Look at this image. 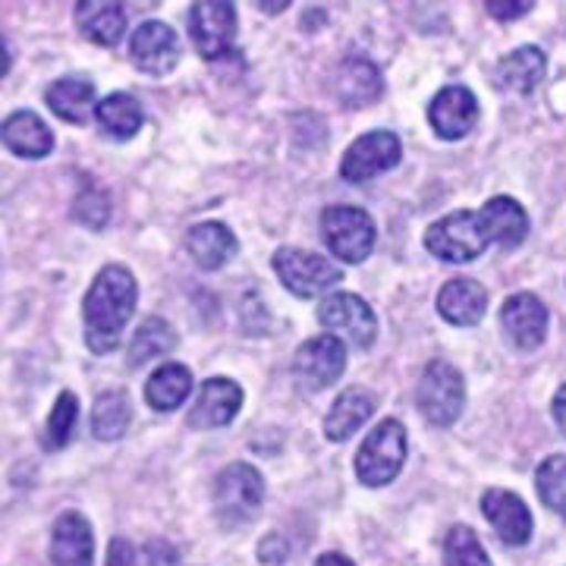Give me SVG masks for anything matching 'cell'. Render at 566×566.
<instances>
[{
    "mask_svg": "<svg viewBox=\"0 0 566 566\" xmlns=\"http://www.w3.org/2000/svg\"><path fill=\"white\" fill-rule=\"evenodd\" d=\"M139 300V286L129 268L107 264L92 281L82 300V324H85V344L92 353H111L120 346L123 331L133 318V308Z\"/></svg>",
    "mask_w": 566,
    "mask_h": 566,
    "instance_id": "6da1fadb",
    "label": "cell"
},
{
    "mask_svg": "<svg viewBox=\"0 0 566 566\" xmlns=\"http://www.w3.org/2000/svg\"><path fill=\"white\" fill-rule=\"evenodd\" d=\"M406 450H409V441H406L403 422L385 419L381 424H375L356 453V479L365 488L390 485L403 469Z\"/></svg>",
    "mask_w": 566,
    "mask_h": 566,
    "instance_id": "7a4b0ae2",
    "label": "cell"
},
{
    "mask_svg": "<svg viewBox=\"0 0 566 566\" xmlns=\"http://www.w3.org/2000/svg\"><path fill=\"white\" fill-rule=\"evenodd\" d=\"M416 406L424 422L434 428H450L460 419L465 406V381L457 365L447 359H431L424 365L419 387H416Z\"/></svg>",
    "mask_w": 566,
    "mask_h": 566,
    "instance_id": "3957f363",
    "label": "cell"
},
{
    "mask_svg": "<svg viewBox=\"0 0 566 566\" xmlns=\"http://www.w3.org/2000/svg\"><path fill=\"white\" fill-rule=\"evenodd\" d=\"M264 501V479L255 465L230 463L214 479V513L223 526H245L259 516Z\"/></svg>",
    "mask_w": 566,
    "mask_h": 566,
    "instance_id": "277c9868",
    "label": "cell"
},
{
    "mask_svg": "<svg viewBox=\"0 0 566 566\" xmlns=\"http://www.w3.org/2000/svg\"><path fill=\"white\" fill-rule=\"evenodd\" d=\"M271 264H274V274L281 277L283 286L300 300H315L344 281V271L331 259L308 252V249H296V245L277 249Z\"/></svg>",
    "mask_w": 566,
    "mask_h": 566,
    "instance_id": "5b68a950",
    "label": "cell"
},
{
    "mask_svg": "<svg viewBox=\"0 0 566 566\" xmlns=\"http://www.w3.org/2000/svg\"><path fill=\"white\" fill-rule=\"evenodd\" d=\"M488 233L479 211H453L441 221H434L424 233V249L450 264H465L479 259L488 249Z\"/></svg>",
    "mask_w": 566,
    "mask_h": 566,
    "instance_id": "8992f818",
    "label": "cell"
},
{
    "mask_svg": "<svg viewBox=\"0 0 566 566\" xmlns=\"http://www.w3.org/2000/svg\"><path fill=\"white\" fill-rule=\"evenodd\" d=\"M322 233L334 259L346 264H359L371 255L378 230L371 214L356 205H331L322 214Z\"/></svg>",
    "mask_w": 566,
    "mask_h": 566,
    "instance_id": "52a82bcc",
    "label": "cell"
},
{
    "mask_svg": "<svg viewBox=\"0 0 566 566\" xmlns=\"http://www.w3.org/2000/svg\"><path fill=\"white\" fill-rule=\"evenodd\" d=\"M189 35L205 61H221L237 44V7L227 0H199L189 10Z\"/></svg>",
    "mask_w": 566,
    "mask_h": 566,
    "instance_id": "ba28073f",
    "label": "cell"
},
{
    "mask_svg": "<svg viewBox=\"0 0 566 566\" xmlns=\"http://www.w3.org/2000/svg\"><path fill=\"white\" fill-rule=\"evenodd\" d=\"M318 322L334 337H346L356 349H368L378 337V318L356 293H331L318 305Z\"/></svg>",
    "mask_w": 566,
    "mask_h": 566,
    "instance_id": "9c48e42d",
    "label": "cell"
},
{
    "mask_svg": "<svg viewBox=\"0 0 566 566\" xmlns=\"http://www.w3.org/2000/svg\"><path fill=\"white\" fill-rule=\"evenodd\" d=\"M400 139L390 129H371L346 148L340 177L346 182H368L400 164Z\"/></svg>",
    "mask_w": 566,
    "mask_h": 566,
    "instance_id": "30bf717a",
    "label": "cell"
},
{
    "mask_svg": "<svg viewBox=\"0 0 566 566\" xmlns=\"http://www.w3.org/2000/svg\"><path fill=\"white\" fill-rule=\"evenodd\" d=\"M182 57L180 35L167 22H142L129 41V61L148 76H167Z\"/></svg>",
    "mask_w": 566,
    "mask_h": 566,
    "instance_id": "8fae6325",
    "label": "cell"
},
{
    "mask_svg": "<svg viewBox=\"0 0 566 566\" xmlns=\"http://www.w3.org/2000/svg\"><path fill=\"white\" fill-rule=\"evenodd\" d=\"M346 368V346L334 334H318L312 340H305L296 356H293V371L305 387L324 390L331 387Z\"/></svg>",
    "mask_w": 566,
    "mask_h": 566,
    "instance_id": "7c38bea8",
    "label": "cell"
},
{
    "mask_svg": "<svg viewBox=\"0 0 566 566\" xmlns=\"http://www.w3.org/2000/svg\"><path fill=\"white\" fill-rule=\"evenodd\" d=\"M482 513L494 526V532L501 535V542H506L510 547L528 545V538L535 532V520L520 494L504 491V488H488L482 494Z\"/></svg>",
    "mask_w": 566,
    "mask_h": 566,
    "instance_id": "4fadbf2b",
    "label": "cell"
},
{
    "mask_svg": "<svg viewBox=\"0 0 566 566\" xmlns=\"http://www.w3.org/2000/svg\"><path fill=\"white\" fill-rule=\"evenodd\" d=\"M428 123L441 139H463L479 123V102L465 85H447L434 95V102L428 107Z\"/></svg>",
    "mask_w": 566,
    "mask_h": 566,
    "instance_id": "5bb4252c",
    "label": "cell"
},
{
    "mask_svg": "<svg viewBox=\"0 0 566 566\" xmlns=\"http://www.w3.org/2000/svg\"><path fill=\"white\" fill-rule=\"evenodd\" d=\"M243 409V387L230 378H208L199 387L196 406L189 409L192 428H223L230 424Z\"/></svg>",
    "mask_w": 566,
    "mask_h": 566,
    "instance_id": "9a60e30c",
    "label": "cell"
},
{
    "mask_svg": "<svg viewBox=\"0 0 566 566\" xmlns=\"http://www.w3.org/2000/svg\"><path fill=\"white\" fill-rule=\"evenodd\" d=\"M51 566H92L95 560V535L88 520L66 510L57 516V523L51 528Z\"/></svg>",
    "mask_w": 566,
    "mask_h": 566,
    "instance_id": "2e32d148",
    "label": "cell"
},
{
    "mask_svg": "<svg viewBox=\"0 0 566 566\" xmlns=\"http://www.w3.org/2000/svg\"><path fill=\"white\" fill-rule=\"evenodd\" d=\"M501 324L506 337L520 349H535L545 344L547 334V308L538 296L532 293H513L501 308Z\"/></svg>",
    "mask_w": 566,
    "mask_h": 566,
    "instance_id": "e0dca14e",
    "label": "cell"
},
{
    "mask_svg": "<svg viewBox=\"0 0 566 566\" xmlns=\"http://www.w3.org/2000/svg\"><path fill=\"white\" fill-rule=\"evenodd\" d=\"M488 293L482 283L469 281V277H453L441 286L438 293V312L441 318L457 327H472L485 318Z\"/></svg>",
    "mask_w": 566,
    "mask_h": 566,
    "instance_id": "ac0fdd59",
    "label": "cell"
},
{
    "mask_svg": "<svg viewBox=\"0 0 566 566\" xmlns=\"http://www.w3.org/2000/svg\"><path fill=\"white\" fill-rule=\"evenodd\" d=\"M237 237H233V230L221 221H202L196 223V227H189V233H186V252L196 259L199 268L205 271H218L223 264L230 262L233 255H237Z\"/></svg>",
    "mask_w": 566,
    "mask_h": 566,
    "instance_id": "d6986e66",
    "label": "cell"
},
{
    "mask_svg": "<svg viewBox=\"0 0 566 566\" xmlns=\"http://www.w3.org/2000/svg\"><path fill=\"white\" fill-rule=\"evenodd\" d=\"M3 145L17 155V158H48L54 151V133L51 126L41 120L32 111H17L3 120Z\"/></svg>",
    "mask_w": 566,
    "mask_h": 566,
    "instance_id": "ffe728a7",
    "label": "cell"
},
{
    "mask_svg": "<svg viewBox=\"0 0 566 566\" xmlns=\"http://www.w3.org/2000/svg\"><path fill=\"white\" fill-rule=\"evenodd\" d=\"M334 88H337V98L346 104V107H368L381 98L385 92V80L378 73V66L365 57H346L337 70V80H334Z\"/></svg>",
    "mask_w": 566,
    "mask_h": 566,
    "instance_id": "44dd1931",
    "label": "cell"
},
{
    "mask_svg": "<svg viewBox=\"0 0 566 566\" xmlns=\"http://www.w3.org/2000/svg\"><path fill=\"white\" fill-rule=\"evenodd\" d=\"M482 214V227H485L488 240L504 249H516V245L526 240L528 233V214L523 205L510 196H494L485 208L479 211Z\"/></svg>",
    "mask_w": 566,
    "mask_h": 566,
    "instance_id": "7402d4cb",
    "label": "cell"
},
{
    "mask_svg": "<svg viewBox=\"0 0 566 566\" xmlns=\"http://www.w3.org/2000/svg\"><path fill=\"white\" fill-rule=\"evenodd\" d=\"M371 416H375V397L365 387H349L334 400L331 412L324 416V438L327 441H346Z\"/></svg>",
    "mask_w": 566,
    "mask_h": 566,
    "instance_id": "603a6c76",
    "label": "cell"
},
{
    "mask_svg": "<svg viewBox=\"0 0 566 566\" xmlns=\"http://www.w3.org/2000/svg\"><path fill=\"white\" fill-rule=\"evenodd\" d=\"M44 102L48 107L66 123H88V117L98 111L95 104V85L80 76H63V80L51 82L48 92H44Z\"/></svg>",
    "mask_w": 566,
    "mask_h": 566,
    "instance_id": "cb8c5ba5",
    "label": "cell"
},
{
    "mask_svg": "<svg viewBox=\"0 0 566 566\" xmlns=\"http://www.w3.org/2000/svg\"><path fill=\"white\" fill-rule=\"evenodd\" d=\"M76 25L88 41L114 48L120 44L126 32V10L123 3H104V0H82L76 3Z\"/></svg>",
    "mask_w": 566,
    "mask_h": 566,
    "instance_id": "d4e9b609",
    "label": "cell"
},
{
    "mask_svg": "<svg viewBox=\"0 0 566 566\" xmlns=\"http://www.w3.org/2000/svg\"><path fill=\"white\" fill-rule=\"evenodd\" d=\"M545 51L535 48V44H523L516 51H510L501 66H497V82L510 88V92H520V95H528L535 92L542 80H545Z\"/></svg>",
    "mask_w": 566,
    "mask_h": 566,
    "instance_id": "484cf974",
    "label": "cell"
},
{
    "mask_svg": "<svg viewBox=\"0 0 566 566\" xmlns=\"http://www.w3.org/2000/svg\"><path fill=\"white\" fill-rule=\"evenodd\" d=\"M189 390H192V371L180 363H167L148 378L145 400L158 412H174V409H180L186 403Z\"/></svg>",
    "mask_w": 566,
    "mask_h": 566,
    "instance_id": "4316f807",
    "label": "cell"
},
{
    "mask_svg": "<svg viewBox=\"0 0 566 566\" xmlns=\"http://www.w3.org/2000/svg\"><path fill=\"white\" fill-rule=\"evenodd\" d=\"M95 120H98V126H102L104 136H111V139H117V142H126L139 133L142 123H145V114H142V104L136 102L133 95H126V92H114V95H107L104 102H98Z\"/></svg>",
    "mask_w": 566,
    "mask_h": 566,
    "instance_id": "83f0119b",
    "label": "cell"
},
{
    "mask_svg": "<svg viewBox=\"0 0 566 566\" xmlns=\"http://www.w3.org/2000/svg\"><path fill=\"white\" fill-rule=\"evenodd\" d=\"M177 346V331L174 324L164 322V318H145L133 334V344H129V368H139V365L151 363V359H161L170 349Z\"/></svg>",
    "mask_w": 566,
    "mask_h": 566,
    "instance_id": "f1b7e54d",
    "label": "cell"
},
{
    "mask_svg": "<svg viewBox=\"0 0 566 566\" xmlns=\"http://www.w3.org/2000/svg\"><path fill=\"white\" fill-rule=\"evenodd\" d=\"M133 422V403L123 390H107L92 406V431L98 441H117L129 431Z\"/></svg>",
    "mask_w": 566,
    "mask_h": 566,
    "instance_id": "f546056e",
    "label": "cell"
},
{
    "mask_svg": "<svg viewBox=\"0 0 566 566\" xmlns=\"http://www.w3.org/2000/svg\"><path fill=\"white\" fill-rule=\"evenodd\" d=\"M444 566H491V557L472 528L453 526L444 538Z\"/></svg>",
    "mask_w": 566,
    "mask_h": 566,
    "instance_id": "4dcf8cb0",
    "label": "cell"
},
{
    "mask_svg": "<svg viewBox=\"0 0 566 566\" xmlns=\"http://www.w3.org/2000/svg\"><path fill=\"white\" fill-rule=\"evenodd\" d=\"M76 422H80V400H76L73 390H63L61 397H57V403H54V409H51V416H48V424H44V434H48L44 444H48V450L66 447Z\"/></svg>",
    "mask_w": 566,
    "mask_h": 566,
    "instance_id": "1f68e13d",
    "label": "cell"
},
{
    "mask_svg": "<svg viewBox=\"0 0 566 566\" xmlns=\"http://www.w3.org/2000/svg\"><path fill=\"white\" fill-rule=\"evenodd\" d=\"M535 488L545 506L566 516V457H547L535 472Z\"/></svg>",
    "mask_w": 566,
    "mask_h": 566,
    "instance_id": "d6a6232c",
    "label": "cell"
},
{
    "mask_svg": "<svg viewBox=\"0 0 566 566\" xmlns=\"http://www.w3.org/2000/svg\"><path fill=\"white\" fill-rule=\"evenodd\" d=\"M73 214L76 221L85 223L88 230H102L104 223L111 221V199L104 196L102 186L88 182L85 189H80L76 202H73Z\"/></svg>",
    "mask_w": 566,
    "mask_h": 566,
    "instance_id": "836d02e7",
    "label": "cell"
},
{
    "mask_svg": "<svg viewBox=\"0 0 566 566\" xmlns=\"http://www.w3.org/2000/svg\"><path fill=\"white\" fill-rule=\"evenodd\" d=\"M485 7L494 20L510 22V20H520V17H526L535 3H532V0H488Z\"/></svg>",
    "mask_w": 566,
    "mask_h": 566,
    "instance_id": "e575fe53",
    "label": "cell"
},
{
    "mask_svg": "<svg viewBox=\"0 0 566 566\" xmlns=\"http://www.w3.org/2000/svg\"><path fill=\"white\" fill-rule=\"evenodd\" d=\"M136 564V547L133 542H126V538H114L111 547H107V566H133Z\"/></svg>",
    "mask_w": 566,
    "mask_h": 566,
    "instance_id": "d590c367",
    "label": "cell"
},
{
    "mask_svg": "<svg viewBox=\"0 0 566 566\" xmlns=\"http://www.w3.org/2000/svg\"><path fill=\"white\" fill-rule=\"evenodd\" d=\"M286 554H290V547H286L281 535H268L262 545H259V557H262L264 564H283Z\"/></svg>",
    "mask_w": 566,
    "mask_h": 566,
    "instance_id": "8d00e7d4",
    "label": "cell"
},
{
    "mask_svg": "<svg viewBox=\"0 0 566 566\" xmlns=\"http://www.w3.org/2000/svg\"><path fill=\"white\" fill-rule=\"evenodd\" d=\"M551 409H554V422H557V428L566 434V385L554 394V403H551Z\"/></svg>",
    "mask_w": 566,
    "mask_h": 566,
    "instance_id": "74e56055",
    "label": "cell"
},
{
    "mask_svg": "<svg viewBox=\"0 0 566 566\" xmlns=\"http://www.w3.org/2000/svg\"><path fill=\"white\" fill-rule=\"evenodd\" d=\"M315 566H356L349 557H344V554H322L318 560H315Z\"/></svg>",
    "mask_w": 566,
    "mask_h": 566,
    "instance_id": "f35d334b",
    "label": "cell"
},
{
    "mask_svg": "<svg viewBox=\"0 0 566 566\" xmlns=\"http://www.w3.org/2000/svg\"><path fill=\"white\" fill-rule=\"evenodd\" d=\"M259 7H262L264 13H281V10H286V7H290V3H259Z\"/></svg>",
    "mask_w": 566,
    "mask_h": 566,
    "instance_id": "ab89813d",
    "label": "cell"
},
{
    "mask_svg": "<svg viewBox=\"0 0 566 566\" xmlns=\"http://www.w3.org/2000/svg\"><path fill=\"white\" fill-rule=\"evenodd\" d=\"M7 70H10V51H7V41H3V76H7Z\"/></svg>",
    "mask_w": 566,
    "mask_h": 566,
    "instance_id": "60d3db41",
    "label": "cell"
}]
</instances>
